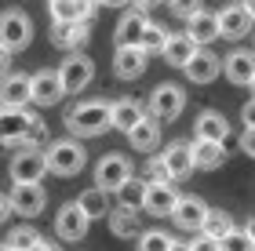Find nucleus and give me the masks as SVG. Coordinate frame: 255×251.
I'll use <instances>...</instances> for the list:
<instances>
[{"instance_id":"1","label":"nucleus","mask_w":255,"mask_h":251,"mask_svg":"<svg viewBox=\"0 0 255 251\" xmlns=\"http://www.w3.org/2000/svg\"><path fill=\"white\" fill-rule=\"evenodd\" d=\"M66 128H69V135H77V139H95V135L110 131V102L91 98V102L73 106L66 113Z\"/></svg>"},{"instance_id":"2","label":"nucleus","mask_w":255,"mask_h":251,"mask_svg":"<svg viewBox=\"0 0 255 251\" xmlns=\"http://www.w3.org/2000/svg\"><path fill=\"white\" fill-rule=\"evenodd\" d=\"M44 161H48V171L69 178V175H80V171H84L88 153L77 139H59V142H51L48 150H44Z\"/></svg>"},{"instance_id":"3","label":"nucleus","mask_w":255,"mask_h":251,"mask_svg":"<svg viewBox=\"0 0 255 251\" xmlns=\"http://www.w3.org/2000/svg\"><path fill=\"white\" fill-rule=\"evenodd\" d=\"M29 40H33V22L26 11H0V44L11 51V55H18V51H26L29 48Z\"/></svg>"},{"instance_id":"4","label":"nucleus","mask_w":255,"mask_h":251,"mask_svg":"<svg viewBox=\"0 0 255 251\" xmlns=\"http://www.w3.org/2000/svg\"><path fill=\"white\" fill-rule=\"evenodd\" d=\"M91 77H95V62L80 51H69V59L59 66V84H62V95H80Z\"/></svg>"},{"instance_id":"5","label":"nucleus","mask_w":255,"mask_h":251,"mask_svg":"<svg viewBox=\"0 0 255 251\" xmlns=\"http://www.w3.org/2000/svg\"><path fill=\"white\" fill-rule=\"evenodd\" d=\"M182 109H186V91L179 84H160L153 95H149V117H157L160 124H171L175 117H182Z\"/></svg>"},{"instance_id":"6","label":"nucleus","mask_w":255,"mask_h":251,"mask_svg":"<svg viewBox=\"0 0 255 251\" xmlns=\"http://www.w3.org/2000/svg\"><path fill=\"white\" fill-rule=\"evenodd\" d=\"M175 200H179V193H175V182L171 178H146V193H142V211L146 215L164 219V215H171Z\"/></svg>"},{"instance_id":"7","label":"nucleus","mask_w":255,"mask_h":251,"mask_svg":"<svg viewBox=\"0 0 255 251\" xmlns=\"http://www.w3.org/2000/svg\"><path fill=\"white\" fill-rule=\"evenodd\" d=\"M40 117L29 113L26 106H0V142H26L29 128Z\"/></svg>"},{"instance_id":"8","label":"nucleus","mask_w":255,"mask_h":251,"mask_svg":"<svg viewBox=\"0 0 255 251\" xmlns=\"http://www.w3.org/2000/svg\"><path fill=\"white\" fill-rule=\"evenodd\" d=\"M44 175H48V161H44V150H37V146H22L11 157V182H40Z\"/></svg>"},{"instance_id":"9","label":"nucleus","mask_w":255,"mask_h":251,"mask_svg":"<svg viewBox=\"0 0 255 251\" xmlns=\"http://www.w3.org/2000/svg\"><path fill=\"white\" fill-rule=\"evenodd\" d=\"M7 204H11V211H18V215H26V219H33V215L44 211L48 193H44L40 182H15V189L7 193Z\"/></svg>"},{"instance_id":"10","label":"nucleus","mask_w":255,"mask_h":251,"mask_svg":"<svg viewBox=\"0 0 255 251\" xmlns=\"http://www.w3.org/2000/svg\"><path fill=\"white\" fill-rule=\"evenodd\" d=\"M182 73H186L193 84H212L215 77L223 73V59H219L215 51H208V48H201V44H197V51L190 55L186 62H182Z\"/></svg>"},{"instance_id":"11","label":"nucleus","mask_w":255,"mask_h":251,"mask_svg":"<svg viewBox=\"0 0 255 251\" xmlns=\"http://www.w3.org/2000/svg\"><path fill=\"white\" fill-rule=\"evenodd\" d=\"M88 226H91V219H88V215L77 208V200L62 204V208H59V215H55V233H59L62 241H69V244L84 241V237H88Z\"/></svg>"},{"instance_id":"12","label":"nucleus","mask_w":255,"mask_h":251,"mask_svg":"<svg viewBox=\"0 0 255 251\" xmlns=\"http://www.w3.org/2000/svg\"><path fill=\"white\" fill-rule=\"evenodd\" d=\"M146 62L149 55L138 48V44H117V55H113V73L121 81H138L146 73Z\"/></svg>"},{"instance_id":"13","label":"nucleus","mask_w":255,"mask_h":251,"mask_svg":"<svg viewBox=\"0 0 255 251\" xmlns=\"http://www.w3.org/2000/svg\"><path fill=\"white\" fill-rule=\"evenodd\" d=\"M215 22H219V37H226V40H241V37H248L252 26H255V18L248 15V7H245V4H230V7H223V11L215 15Z\"/></svg>"},{"instance_id":"14","label":"nucleus","mask_w":255,"mask_h":251,"mask_svg":"<svg viewBox=\"0 0 255 251\" xmlns=\"http://www.w3.org/2000/svg\"><path fill=\"white\" fill-rule=\"evenodd\" d=\"M62 98V84H59V70H40L29 77V102L37 106H55Z\"/></svg>"},{"instance_id":"15","label":"nucleus","mask_w":255,"mask_h":251,"mask_svg":"<svg viewBox=\"0 0 255 251\" xmlns=\"http://www.w3.org/2000/svg\"><path fill=\"white\" fill-rule=\"evenodd\" d=\"M88 33H91V22H88V18H77V22H55L51 40H55V48H62V51H80V48L88 44Z\"/></svg>"},{"instance_id":"16","label":"nucleus","mask_w":255,"mask_h":251,"mask_svg":"<svg viewBox=\"0 0 255 251\" xmlns=\"http://www.w3.org/2000/svg\"><path fill=\"white\" fill-rule=\"evenodd\" d=\"M190 157H193V167H201V171H219V167L226 164V142L193 139V142H190Z\"/></svg>"},{"instance_id":"17","label":"nucleus","mask_w":255,"mask_h":251,"mask_svg":"<svg viewBox=\"0 0 255 251\" xmlns=\"http://www.w3.org/2000/svg\"><path fill=\"white\" fill-rule=\"evenodd\" d=\"M128 175H131V164H128V157H121V153H106L99 161V167H95V182L102 189H110V193L117 189Z\"/></svg>"},{"instance_id":"18","label":"nucleus","mask_w":255,"mask_h":251,"mask_svg":"<svg viewBox=\"0 0 255 251\" xmlns=\"http://www.w3.org/2000/svg\"><path fill=\"white\" fill-rule=\"evenodd\" d=\"M124 135H128V142H131V150L149 153V150H157V142H160V120L157 117H142L138 124H131Z\"/></svg>"},{"instance_id":"19","label":"nucleus","mask_w":255,"mask_h":251,"mask_svg":"<svg viewBox=\"0 0 255 251\" xmlns=\"http://www.w3.org/2000/svg\"><path fill=\"white\" fill-rule=\"evenodd\" d=\"M204 211H208V204L201 197H179L175 208H171V219H175L179 230H201Z\"/></svg>"},{"instance_id":"20","label":"nucleus","mask_w":255,"mask_h":251,"mask_svg":"<svg viewBox=\"0 0 255 251\" xmlns=\"http://www.w3.org/2000/svg\"><path fill=\"white\" fill-rule=\"evenodd\" d=\"M160 164H164L168 178H186L193 171V157H190V146L186 142H171L164 153H160Z\"/></svg>"},{"instance_id":"21","label":"nucleus","mask_w":255,"mask_h":251,"mask_svg":"<svg viewBox=\"0 0 255 251\" xmlns=\"http://www.w3.org/2000/svg\"><path fill=\"white\" fill-rule=\"evenodd\" d=\"M193 139H215V142H226V139H230V124H226V117H223V113H215V109L197 113Z\"/></svg>"},{"instance_id":"22","label":"nucleus","mask_w":255,"mask_h":251,"mask_svg":"<svg viewBox=\"0 0 255 251\" xmlns=\"http://www.w3.org/2000/svg\"><path fill=\"white\" fill-rule=\"evenodd\" d=\"M186 33L197 44H212V40H219V22H215L212 11L197 7L193 15H186Z\"/></svg>"},{"instance_id":"23","label":"nucleus","mask_w":255,"mask_h":251,"mask_svg":"<svg viewBox=\"0 0 255 251\" xmlns=\"http://www.w3.org/2000/svg\"><path fill=\"white\" fill-rule=\"evenodd\" d=\"M193 51H197V40L190 33H168L164 48H160V55H164L168 66H175V70H182V62H186Z\"/></svg>"},{"instance_id":"24","label":"nucleus","mask_w":255,"mask_h":251,"mask_svg":"<svg viewBox=\"0 0 255 251\" xmlns=\"http://www.w3.org/2000/svg\"><path fill=\"white\" fill-rule=\"evenodd\" d=\"M223 70H226V81H230V84L248 87L252 73H255V51H234V55L223 62Z\"/></svg>"},{"instance_id":"25","label":"nucleus","mask_w":255,"mask_h":251,"mask_svg":"<svg viewBox=\"0 0 255 251\" xmlns=\"http://www.w3.org/2000/svg\"><path fill=\"white\" fill-rule=\"evenodd\" d=\"M4 251H26V248H37V251H51L55 244L51 241H44V237L33 230V226H18V230H11L7 233V241L0 244Z\"/></svg>"},{"instance_id":"26","label":"nucleus","mask_w":255,"mask_h":251,"mask_svg":"<svg viewBox=\"0 0 255 251\" xmlns=\"http://www.w3.org/2000/svg\"><path fill=\"white\" fill-rule=\"evenodd\" d=\"M110 215V230L121 237V241H135L138 233H142V222H138V211L135 208H121L117 204V211H106Z\"/></svg>"},{"instance_id":"27","label":"nucleus","mask_w":255,"mask_h":251,"mask_svg":"<svg viewBox=\"0 0 255 251\" xmlns=\"http://www.w3.org/2000/svg\"><path fill=\"white\" fill-rule=\"evenodd\" d=\"M146 7H131V11H124V18L117 22V44H138V37H142V29H146Z\"/></svg>"},{"instance_id":"28","label":"nucleus","mask_w":255,"mask_h":251,"mask_svg":"<svg viewBox=\"0 0 255 251\" xmlns=\"http://www.w3.org/2000/svg\"><path fill=\"white\" fill-rule=\"evenodd\" d=\"M146 117V109L138 106L135 98H121V102H113L110 106V128H117V131H128L131 124H138Z\"/></svg>"},{"instance_id":"29","label":"nucleus","mask_w":255,"mask_h":251,"mask_svg":"<svg viewBox=\"0 0 255 251\" xmlns=\"http://www.w3.org/2000/svg\"><path fill=\"white\" fill-rule=\"evenodd\" d=\"M48 7H51V22H77V18L95 22V4H77V0H48Z\"/></svg>"},{"instance_id":"30","label":"nucleus","mask_w":255,"mask_h":251,"mask_svg":"<svg viewBox=\"0 0 255 251\" xmlns=\"http://www.w3.org/2000/svg\"><path fill=\"white\" fill-rule=\"evenodd\" d=\"M0 102L4 106H26L29 102V77H0Z\"/></svg>"},{"instance_id":"31","label":"nucleus","mask_w":255,"mask_h":251,"mask_svg":"<svg viewBox=\"0 0 255 251\" xmlns=\"http://www.w3.org/2000/svg\"><path fill=\"white\" fill-rule=\"evenodd\" d=\"M77 208L84 211L88 219H106V211H110V189H102V186L84 189L77 197Z\"/></svg>"},{"instance_id":"32","label":"nucleus","mask_w":255,"mask_h":251,"mask_svg":"<svg viewBox=\"0 0 255 251\" xmlns=\"http://www.w3.org/2000/svg\"><path fill=\"white\" fill-rule=\"evenodd\" d=\"M142 193H146V178H135V175H128L117 189H113V197H117L121 208H142Z\"/></svg>"},{"instance_id":"33","label":"nucleus","mask_w":255,"mask_h":251,"mask_svg":"<svg viewBox=\"0 0 255 251\" xmlns=\"http://www.w3.org/2000/svg\"><path fill=\"white\" fill-rule=\"evenodd\" d=\"M234 230V219H230L226 211H212L208 208L204 211V222H201V233L208 237V241H215V248H219V241H223V237Z\"/></svg>"},{"instance_id":"34","label":"nucleus","mask_w":255,"mask_h":251,"mask_svg":"<svg viewBox=\"0 0 255 251\" xmlns=\"http://www.w3.org/2000/svg\"><path fill=\"white\" fill-rule=\"evenodd\" d=\"M135 241H138V248H142V251H171V248L179 244L175 237L164 233V230H142Z\"/></svg>"},{"instance_id":"35","label":"nucleus","mask_w":255,"mask_h":251,"mask_svg":"<svg viewBox=\"0 0 255 251\" xmlns=\"http://www.w3.org/2000/svg\"><path fill=\"white\" fill-rule=\"evenodd\" d=\"M164 40H168V29H164V26H157V22H146L142 37H138V48H142L146 55H160Z\"/></svg>"},{"instance_id":"36","label":"nucleus","mask_w":255,"mask_h":251,"mask_svg":"<svg viewBox=\"0 0 255 251\" xmlns=\"http://www.w3.org/2000/svg\"><path fill=\"white\" fill-rule=\"evenodd\" d=\"M219 251H255V244H252V237L245 230H230L223 241H219Z\"/></svg>"},{"instance_id":"37","label":"nucleus","mask_w":255,"mask_h":251,"mask_svg":"<svg viewBox=\"0 0 255 251\" xmlns=\"http://www.w3.org/2000/svg\"><path fill=\"white\" fill-rule=\"evenodd\" d=\"M171 4V11H175L179 18H186V15H193L197 7H204V0H168Z\"/></svg>"},{"instance_id":"38","label":"nucleus","mask_w":255,"mask_h":251,"mask_svg":"<svg viewBox=\"0 0 255 251\" xmlns=\"http://www.w3.org/2000/svg\"><path fill=\"white\" fill-rule=\"evenodd\" d=\"M241 153H248L255 161V128H245L241 131Z\"/></svg>"},{"instance_id":"39","label":"nucleus","mask_w":255,"mask_h":251,"mask_svg":"<svg viewBox=\"0 0 255 251\" xmlns=\"http://www.w3.org/2000/svg\"><path fill=\"white\" fill-rule=\"evenodd\" d=\"M146 178H168V171H164V164H160V157H153V161L146 164Z\"/></svg>"},{"instance_id":"40","label":"nucleus","mask_w":255,"mask_h":251,"mask_svg":"<svg viewBox=\"0 0 255 251\" xmlns=\"http://www.w3.org/2000/svg\"><path fill=\"white\" fill-rule=\"evenodd\" d=\"M241 120H245L248 128H255V98H252V102H245V109H241Z\"/></svg>"},{"instance_id":"41","label":"nucleus","mask_w":255,"mask_h":251,"mask_svg":"<svg viewBox=\"0 0 255 251\" xmlns=\"http://www.w3.org/2000/svg\"><path fill=\"white\" fill-rule=\"evenodd\" d=\"M7 59H11V51L4 48V44H0V77H4V73H7Z\"/></svg>"},{"instance_id":"42","label":"nucleus","mask_w":255,"mask_h":251,"mask_svg":"<svg viewBox=\"0 0 255 251\" xmlns=\"http://www.w3.org/2000/svg\"><path fill=\"white\" fill-rule=\"evenodd\" d=\"M7 215H11V204H7L4 193H0V222H7Z\"/></svg>"},{"instance_id":"43","label":"nucleus","mask_w":255,"mask_h":251,"mask_svg":"<svg viewBox=\"0 0 255 251\" xmlns=\"http://www.w3.org/2000/svg\"><path fill=\"white\" fill-rule=\"evenodd\" d=\"M95 4H106V7H124L128 0H95Z\"/></svg>"},{"instance_id":"44","label":"nucleus","mask_w":255,"mask_h":251,"mask_svg":"<svg viewBox=\"0 0 255 251\" xmlns=\"http://www.w3.org/2000/svg\"><path fill=\"white\" fill-rule=\"evenodd\" d=\"M245 233L252 237V244H255V215H252V219H248V226H245Z\"/></svg>"},{"instance_id":"45","label":"nucleus","mask_w":255,"mask_h":251,"mask_svg":"<svg viewBox=\"0 0 255 251\" xmlns=\"http://www.w3.org/2000/svg\"><path fill=\"white\" fill-rule=\"evenodd\" d=\"M131 4H135V7H153L157 0H131Z\"/></svg>"},{"instance_id":"46","label":"nucleus","mask_w":255,"mask_h":251,"mask_svg":"<svg viewBox=\"0 0 255 251\" xmlns=\"http://www.w3.org/2000/svg\"><path fill=\"white\" fill-rule=\"evenodd\" d=\"M241 4H245V7H248V15L255 18V0H241Z\"/></svg>"},{"instance_id":"47","label":"nucleus","mask_w":255,"mask_h":251,"mask_svg":"<svg viewBox=\"0 0 255 251\" xmlns=\"http://www.w3.org/2000/svg\"><path fill=\"white\" fill-rule=\"evenodd\" d=\"M248 87H252V95H255V73H252V81H248Z\"/></svg>"},{"instance_id":"48","label":"nucleus","mask_w":255,"mask_h":251,"mask_svg":"<svg viewBox=\"0 0 255 251\" xmlns=\"http://www.w3.org/2000/svg\"><path fill=\"white\" fill-rule=\"evenodd\" d=\"M77 4H95V0H77Z\"/></svg>"}]
</instances>
